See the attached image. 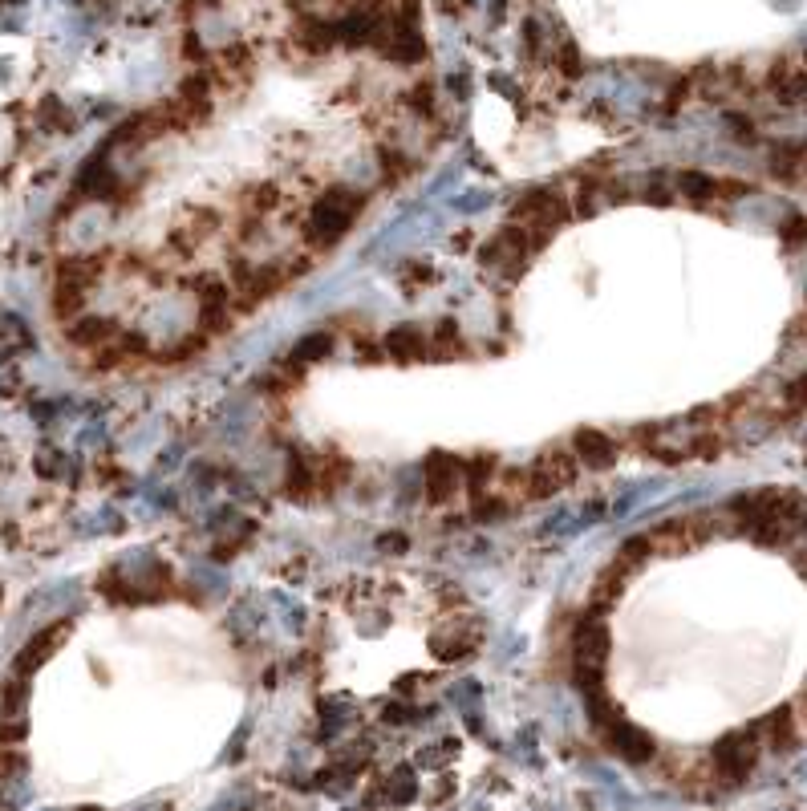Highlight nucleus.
Wrapping results in <instances>:
<instances>
[{
	"mask_svg": "<svg viewBox=\"0 0 807 811\" xmlns=\"http://www.w3.org/2000/svg\"><path fill=\"white\" fill-rule=\"evenodd\" d=\"M357 211H361V195H357V191H349V187H329V191L321 195V203H313L305 232H309L313 244H337V240L353 228Z\"/></svg>",
	"mask_w": 807,
	"mask_h": 811,
	"instance_id": "f257e3e1",
	"label": "nucleus"
},
{
	"mask_svg": "<svg viewBox=\"0 0 807 811\" xmlns=\"http://www.w3.org/2000/svg\"><path fill=\"white\" fill-rule=\"evenodd\" d=\"M568 215H572V207H568V199H564L556 187H536V191H528V195L520 199V207L511 211V219H516V224L536 228V232H544V236H552L560 224H568Z\"/></svg>",
	"mask_w": 807,
	"mask_h": 811,
	"instance_id": "f03ea898",
	"label": "nucleus"
},
{
	"mask_svg": "<svg viewBox=\"0 0 807 811\" xmlns=\"http://www.w3.org/2000/svg\"><path fill=\"white\" fill-rule=\"evenodd\" d=\"M576 475H580V459H576V455H568V451H548V455H540V463L528 471V491H524V499H552V495H560L564 487H572Z\"/></svg>",
	"mask_w": 807,
	"mask_h": 811,
	"instance_id": "7ed1b4c3",
	"label": "nucleus"
},
{
	"mask_svg": "<svg viewBox=\"0 0 807 811\" xmlns=\"http://www.w3.org/2000/svg\"><path fill=\"white\" fill-rule=\"evenodd\" d=\"M714 763H718V775L730 779V783H743L755 767V734L751 730H735L726 734L714 751Z\"/></svg>",
	"mask_w": 807,
	"mask_h": 811,
	"instance_id": "20e7f679",
	"label": "nucleus"
},
{
	"mask_svg": "<svg viewBox=\"0 0 807 811\" xmlns=\"http://www.w3.org/2000/svg\"><path fill=\"white\" fill-rule=\"evenodd\" d=\"M572 657L576 666H589V670H605V657H609V629L597 617H584L572 633Z\"/></svg>",
	"mask_w": 807,
	"mask_h": 811,
	"instance_id": "39448f33",
	"label": "nucleus"
},
{
	"mask_svg": "<svg viewBox=\"0 0 807 811\" xmlns=\"http://www.w3.org/2000/svg\"><path fill=\"white\" fill-rule=\"evenodd\" d=\"M459 483H463V463L451 459V455H430L426 459V499L430 503H447L459 495Z\"/></svg>",
	"mask_w": 807,
	"mask_h": 811,
	"instance_id": "423d86ee",
	"label": "nucleus"
},
{
	"mask_svg": "<svg viewBox=\"0 0 807 811\" xmlns=\"http://www.w3.org/2000/svg\"><path fill=\"white\" fill-rule=\"evenodd\" d=\"M479 641H483L479 621H467V625H451V629H443V633H434V637H430V649H434L438 661H463V657H471V653L479 649Z\"/></svg>",
	"mask_w": 807,
	"mask_h": 811,
	"instance_id": "0eeeda50",
	"label": "nucleus"
},
{
	"mask_svg": "<svg viewBox=\"0 0 807 811\" xmlns=\"http://www.w3.org/2000/svg\"><path fill=\"white\" fill-rule=\"evenodd\" d=\"M572 455L580 459V467H589V471H609L617 463V442L605 430H580L572 438Z\"/></svg>",
	"mask_w": 807,
	"mask_h": 811,
	"instance_id": "6e6552de",
	"label": "nucleus"
},
{
	"mask_svg": "<svg viewBox=\"0 0 807 811\" xmlns=\"http://www.w3.org/2000/svg\"><path fill=\"white\" fill-rule=\"evenodd\" d=\"M605 739H609V747H613L621 759H629V763H645V759H653V751H657V743L649 739V734L637 730V726H629L625 718H617V722L605 730Z\"/></svg>",
	"mask_w": 807,
	"mask_h": 811,
	"instance_id": "1a4fd4ad",
	"label": "nucleus"
},
{
	"mask_svg": "<svg viewBox=\"0 0 807 811\" xmlns=\"http://www.w3.org/2000/svg\"><path fill=\"white\" fill-rule=\"evenodd\" d=\"M386 353H390L394 361H402V365L422 361V357L430 353V337H426L418 325H398V329H390V337H386Z\"/></svg>",
	"mask_w": 807,
	"mask_h": 811,
	"instance_id": "9d476101",
	"label": "nucleus"
},
{
	"mask_svg": "<svg viewBox=\"0 0 807 811\" xmlns=\"http://www.w3.org/2000/svg\"><path fill=\"white\" fill-rule=\"evenodd\" d=\"M61 641H65V625H53V629L37 633V637H33V641L21 649V657H17V674H21V678H25V674H33V670L41 666V661H45V657H49V653H53Z\"/></svg>",
	"mask_w": 807,
	"mask_h": 811,
	"instance_id": "9b49d317",
	"label": "nucleus"
},
{
	"mask_svg": "<svg viewBox=\"0 0 807 811\" xmlns=\"http://www.w3.org/2000/svg\"><path fill=\"white\" fill-rule=\"evenodd\" d=\"M69 341L73 345H110L114 341V325L102 321V317H86L69 329Z\"/></svg>",
	"mask_w": 807,
	"mask_h": 811,
	"instance_id": "f8f14e48",
	"label": "nucleus"
},
{
	"mask_svg": "<svg viewBox=\"0 0 807 811\" xmlns=\"http://www.w3.org/2000/svg\"><path fill=\"white\" fill-rule=\"evenodd\" d=\"M333 353V333H309L297 349H292V365H313Z\"/></svg>",
	"mask_w": 807,
	"mask_h": 811,
	"instance_id": "ddd939ff",
	"label": "nucleus"
},
{
	"mask_svg": "<svg viewBox=\"0 0 807 811\" xmlns=\"http://www.w3.org/2000/svg\"><path fill=\"white\" fill-rule=\"evenodd\" d=\"M678 187L686 191V199H694V203H706V199H718V179H710V175H702V171H686L682 179H678Z\"/></svg>",
	"mask_w": 807,
	"mask_h": 811,
	"instance_id": "4468645a",
	"label": "nucleus"
},
{
	"mask_svg": "<svg viewBox=\"0 0 807 811\" xmlns=\"http://www.w3.org/2000/svg\"><path fill=\"white\" fill-rule=\"evenodd\" d=\"M430 353H438V357L463 353V337H459V325H455V321H438V329H434V337H430Z\"/></svg>",
	"mask_w": 807,
	"mask_h": 811,
	"instance_id": "2eb2a0df",
	"label": "nucleus"
},
{
	"mask_svg": "<svg viewBox=\"0 0 807 811\" xmlns=\"http://www.w3.org/2000/svg\"><path fill=\"white\" fill-rule=\"evenodd\" d=\"M463 475H467V487H471L475 495H483L487 479L495 475V459H487V455H479V459H467V463H463Z\"/></svg>",
	"mask_w": 807,
	"mask_h": 811,
	"instance_id": "dca6fc26",
	"label": "nucleus"
},
{
	"mask_svg": "<svg viewBox=\"0 0 807 811\" xmlns=\"http://www.w3.org/2000/svg\"><path fill=\"white\" fill-rule=\"evenodd\" d=\"M507 511H511V503L499 499V495L487 499V491L475 495V507H471V515H475V520H483V524H487V520H499V515H507Z\"/></svg>",
	"mask_w": 807,
	"mask_h": 811,
	"instance_id": "f3484780",
	"label": "nucleus"
},
{
	"mask_svg": "<svg viewBox=\"0 0 807 811\" xmlns=\"http://www.w3.org/2000/svg\"><path fill=\"white\" fill-rule=\"evenodd\" d=\"M41 122H45V126H61V130L73 126V118L65 114V106H61L57 98H45V102H41Z\"/></svg>",
	"mask_w": 807,
	"mask_h": 811,
	"instance_id": "a211bd4d",
	"label": "nucleus"
},
{
	"mask_svg": "<svg viewBox=\"0 0 807 811\" xmlns=\"http://www.w3.org/2000/svg\"><path fill=\"white\" fill-rule=\"evenodd\" d=\"M390 799H394V803H410V799H414V779H410V771H398V779H390Z\"/></svg>",
	"mask_w": 807,
	"mask_h": 811,
	"instance_id": "6ab92c4d",
	"label": "nucleus"
},
{
	"mask_svg": "<svg viewBox=\"0 0 807 811\" xmlns=\"http://www.w3.org/2000/svg\"><path fill=\"white\" fill-rule=\"evenodd\" d=\"M524 45H528V53H532V57L540 53V45H544V33H540V25H536V21H524Z\"/></svg>",
	"mask_w": 807,
	"mask_h": 811,
	"instance_id": "aec40b11",
	"label": "nucleus"
},
{
	"mask_svg": "<svg viewBox=\"0 0 807 811\" xmlns=\"http://www.w3.org/2000/svg\"><path fill=\"white\" fill-rule=\"evenodd\" d=\"M252 199H256V203H252L256 211H272L280 195H276V187H256V191H252Z\"/></svg>",
	"mask_w": 807,
	"mask_h": 811,
	"instance_id": "412c9836",
	"label": "nucleus"
},
{
	"mask_svg": "<svg viewBox=\"0 0 807 811\" xmlns=\"http://www.w3.org/2000/svg\"><path fill=\"white\" fill-rule=\"evenodd\" d=\"M402 280H406V284H422V280L430 284V280H434V272H430V268H422V264H406V268H402Z\"/></svg>",
	"mask_w": 807,
	"mask_h": 811,
	"instance_id": "4be33fe9",
	"label": "nucleus"
},
{
	"mask_svg": "<svg viewBox=\"0 0 807 811\" xmlns=\"http://www.w3.org/2000/svg\"><path fill=\"white\" fill-rule=\"evenodd\" d=\"M378 548H382V552H406V548H410V540H406V536H382V540H378Z\"/></svg>",
	"mask_w": 807,
	"mask_h": 811,
	"instance_id": "5701e85b",
	"label": "nucleus"
}]
</instances>
